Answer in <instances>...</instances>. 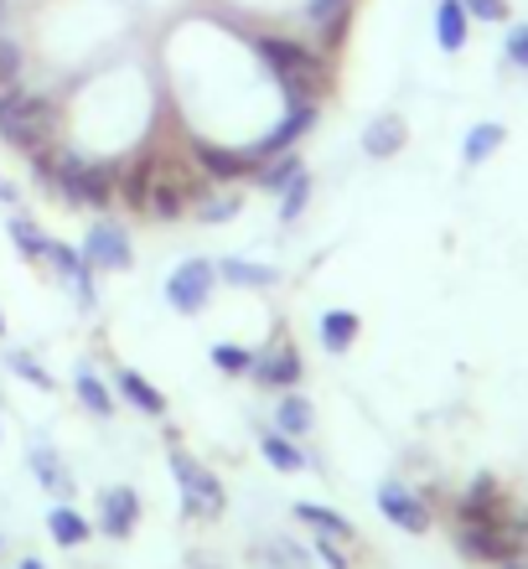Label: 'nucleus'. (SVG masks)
I'll return each instance as SVG.
<instances>
[{
    "label": "nucleus",
    "mask_w": 528,
    "mask_h": 569,
    "mask_svg": "<svg viewBox=\"0 0 528 569\" xmlns=\"http://www.w3.org/2000/svg\"><path fill=\"white\" fill-rule=\"evenodd\" d=\"M52 187H58L73 208H104L120 197V166L89 161L78 150H52Z\"/></svg>",
    "instance_id": "1"
},
{
    "label": "nucleus",
    "mask_w": 528,
    "mask_h": 569,
    "mask_svg": "<svg viewBox=\"0 0 528 569\" xmlns=\"http://www.w3.org/2000/svg\"><path fill=\"white\" fill-rule=\"evenodd\" d=\"M259 58L270 62V73L280 78L290 109L296 104H321V58L311 47L290 42V37H259Z\"/></svg>",
    "instance_id": "2"
},
{
    "label": "nucleus",
    "mask_w": 528,
    "mask_h": 569,
    "mask_svg": "<svg viewBox=\"0 0 528 569\" xmlns=\"http://www.w3.org/2000/svg\"><path fill=\"white\" fill-rule=\"evenodd\" d=\"M0 136L16 150H27V156L47 150L52 136H58V109L47 104L42 93H21L11 83V89H0Z\"/></svg>",
    "instance_id": "3"
},
{
    "label": "nucleus",
    "mask_w": 528,
    "mask_h": 569,
    "mask_svg": "<svg viewBox=\"0 0 528 569\" xmlns=\"http://www.w3.org/2000/svg\"><path fill=\"white\" fill-rule=\"evenodd\" d=\"M456 549L471 565H514L528 555V523L524 518H498V523H456Z\"/></svg>",
    "instance_id": "4"
},
{
    "label": "nucleus",
    "mask_w": 528,
    "mask_h": 569,
    "mask_svg": "<svg viewBox=\"0 0 528 569\" xmlns=\"http://www.w3.org/2000/svg\"><path fill=\"white\" fill-rule=\"evenodd\" d=\"M171 471H177L181 512H187V518H223L228 492H223V481L212 477L208 466H197L181 446H171Z\"/></svg>",
    "instance_id": "5"
},
{
    "label": "nucleus",
    "mask_w": 528,
    "mask_h": 569,
    "mask_svg": "<svg viewBox=\"0 0 528 569\" xmlns=\"http://www.w3.org/2000/svg\"><path fill=\"white\" fill-rule=\"evenodd\" d=\"M197 202H202V181H192L187 171H177V166H167V161H151V187H146L140 212H151V218L171 223V218H181V212H192Z\"/></svg>",
    "instance_id": "6"
},
{
    "label": "nucleus",
    "mask_w": 528,
    "mask_h": 569,
    "mask_svg": "<svg viewBox=\"0 0 528 569\" xmlns=\"http://www.w3.org/2000/svg\"><path fill=\"white\" fill-rule=\"evenodd\" d=\"M212 284H218V264H208V259H187V264H177V270H171L167 300L177 306L181 316H197V311H208Z\"/></svg>",
    "instance_id": "7"
},
{
    "label": "nucleus",
    "mask_w": 528,
    "mask_h": 569,
    "mask_svg": "<svg viewBox=\"0 0 528 569\" xmlns=\"http://www.w3.org/2000/svg\"><path fill=\"white\" fill-rule=\"evenodd\" d=\"M83 259L93 270H130L136 264V243L120 223H93L89 239H83Z\"/></svg>",
    "instance_id": "8"
},
{
    "label": "nucleus",
    "mask_w": 528,
    "mask_h": 569,
    "mask_svg": "<svg viewBox=\"0 0 528 569\" xmlns=\"http://www.w3.org/2000/svg\"><path fill=\"white\" fill-rule=\"evenodd\" d=\"M378 508H383V518H389L393 528H405V533H430V508L409 492L405 481H383V487H378Z\"/></svg>",
    "instance_id": "9"
},
{
    "label": "nucleus",
    "mask_w": 528,
    "mask_h": 569,
    "mask_svg": "<svg viewBox=\"0 0 528 569\" xmlns=\"http://www.w3.org/2000/svg\"><path fill=\"white\" fill-rule=\"evenodd\" d=\"M47 264H58V274L68 284H73V296H78V306H83V311H93V264L89 259H83V249H68V243H58V239H47Z\"/></svg>",
    "instance_id": "10"
},
{
    "label": "nucleus",
    "mask_w": 528,
    "mask_h": 569,
    "mask_svg": "<svg viewBox=\"0 0 528 569\" xmlns=\"http://www.w3.org/2000/svg\"><path fill=\"white\" fill-rule=\"evenodd\" d=\"M136 523H140L136 487H109V492L99 497V533H109V539H130Z\"/></svg>",
    "instance_id": "11"
},
{
    "label": "nucleus",
    "mask_w": 528,
    "mask_h": 569,
    "mask_svg": "<svg viewBox=\"0 0 528 569\" xmlns=\"http://www.w3.org/2000/svg\"><path fill=\"white\" fill-rule=\"evenodd\" d=\"M249 373L265 383V389H296L301 383V358H296V347L280 342L270 352H255V368Z\"/></svg>",
    "instance_id": "12"
},
{
    "label": "nucleus",
    "mask_w": 528,
    "mask_h": 569,
    "mask_svg": "<svg viewBox=\"0 0 528 569\" xmlns=\"http://www.w3.org/2000/svg\"><path fill=\"white\" fill-rule=\"evenodd\" d=\"M317 114H321V104H296V109H290V120H286V124H275L270 136H265L255 150H249V156H255V166H259V161H270V156H280V150L296 146V140H301L306 130L317 124Z\"/></svg>",
    "instance_id": "13"
},
{
    "label": "nucleus",
    "mask_w": 528,
    "mask_h": 569,
    "mask_svg": "<svg viewBox=\"0 0 528 569\" xmlns=\"http://www.w3.org/2000/svg\"><path fill=\"white\" fill-rule=\"evenodd\" d=\"M192 156L212 181H239L243 171H255V156H249V150H228V146H212V140H197Z\"/></svg>",
    "instance_id": "14"
},
{
    "label": "nucleus",
    "mask_w": 528,
    "mask_h": 569,
    "mask_svg": "<svg viewBox=\"0 0 528 569\" xmlns=\"http://www.w3.org/2000/svg\"><path fill=\"white\" fill-rule=\"evenodd\" d=\"M409 140V124L399 120V114H378V120H368V130H362V150L373 156V161H389V156H399Z\"/></svg>",
    "instance_id": "15"
},
{
    "label": "nucleus",
    "mask_w": 528,
    "mask_h": 569,
    "mask_svg": "<svg viewBox=\"0 0 528 569\" xmlns=\"http://www.w3.org/2000/svg\"><path fill=\"white\" fill-rule=\"evenodd\" d=\"M27 461H31V471H37V481H42L52 497H68L73 492V477H68V466H62V456L52 446H31L27 450Z\"/></svg>",
    "instance_id": "16"
},
{
    "label": "nucleus",
    "mask_w": 528,
    "mask_h": 569,
    "mask_svg": "<svg viewBox=\"0 0 528 569\" xmlns=\"http://www.w3.org/2000/svg\"><path fill=\"white\" fill-rule=\"evenodd\" d=\"M467 27H471V16L461 0H440L436 6V42L446 47V52H461L467 47Z\"/></svg>",
    "instance_id": "17"
},
{
    "label": "nucleus",
    "mask_w": 528,
    "mask_h": 569,
    "mask_svg": "<svg viewBox=\"0 0 528 569\" xmlns=\"http://www.w3.org/2000/svg\"><path fill=\"white\" fill-rule=\"evenodd\" d=\"M47 533H52V543H62V549H78V543L93 533V523H89V518H83L78 508L58 502V508L47 512Z\"/></svg>",
    "instance_id": "18"
},
{
    "label": "nucleus",
    "mask_w": 528,
    "mask_h": 569,
    "mask_svg": "<svg viewBox=\"0 0 528 569\" xmlns=\"http://www.w3.org/2000/svg\"><path fill=\"white\" fill-rule=\"evenodd\" d=\"M296 518H301L306 528H317V533H327V539L352 543V523H348V518H342L337 508H321V502H296Z\"/></svg>",
    "instance_id": "19"
},
{
    "label": "nucleus",
    "mask_w": 528,
    "mask_h": 569,
    "mask_svg": "<svg viewBox=\"0 0 528 569\" xmlns=\"http://www.w3.org/2000/svg\"><path fill=\"white\" fill-rule=\"evenodd\" d=\"M311 425H317V415H311V405H306L301 393H280V405H275V430L290 435V440H301V435H311Z\"/></svg>",
    "instance_id": "20"
},
{
    "label": "nucleus",
    "mask_w": 528,
    "mask_h": 569,
    "mask_svg": "<svg viewBox=\"0 0 528 569\" xmlns=\"http://www.w3.org/2000/svg\"><path fill=\"white\" fill-rule=\"evenodd\" d=\"M348 21H352V0H311V27L321 31V42H342Z\"/></svg>",
    "instance_id": "21"
},
{
    "label": "nucleus",
    "mask_w": 528,
    "mask_h": 569,
    "mask_svg": "<svg viewBox=\"0 0 528 569\" xmlns=\"http://www.w3.org/2000/svg\"><path fill=\"white\" fill-rule=\"evenodd\" d=\"M255 171H259V187H265V192H275V197H280V192H286V187H290V181L301 177L306 166H301V156H296V150H280V156H270V161H259Z\"/></svg>",
    "instance_id": "22"
},
{
    "label": "nucleus",
    "mask_w": 528,
    "mask_h": 569,
    "mask_svg": "<svg viewBox=\"0 0 528 569\" xmlns=\"http://www.w3.org/2000/svg\"><path fill=\"white\" fill-rule=\"evenodd\" d=\"M317 331H321V347H327V352H348V347L358 342V316L352 311H321Z\"/></svg>",
    "instance_id": "23"
},
{
    "label": "nucleus",
    "mask_w": 528,
    "mask_h": 569,
    "mask_svg": "<svg viewBox=\"0 0 528 569\" xmlns=\"http://www.w3.org/2000/svg\"><path fill=\"white\" fill-rule=\"evenodd\" d=\"M218 280L243 284V290H270L280 274L265 270V264H249V259H218Z\"/></svg>",
    "instance_id": "24"
},
{
    "label": "nucleus",
    "mask_w": 528,
    "mask_h": 569,
    "mask_svg": "<svg viewBox=\"0 0 528 569\" xmlns=\"http://www.w3.org/2000/svg\"><path fill=\"white\" fill-rule=\"evenodd\" d=\"M502 140H508V130H502L498 120L471 124V130H467V146H461V161H467V166H482L487 156H492V150L502 146Z\"/></svg>",
    "instance_id": "25"
},
{
    "label": "nucleus",
    "mask_w": 528,
    "mask_h": 569,
    "mask_svg": "<svg viewBox=\"0 0 528 569\" xmlns=\"http://www.w3.org/2000/svg\"><path fill=\"white\" fill-rule=\"evenodd\" d=\"M73 389H78V405L89 409V415H99V420H109V415H114V393H109L104 383L93 378V368H78V373H73Z\"/></svg>",
    "instance_id": "26"
},
{
    "label": "nucleus",
    "mask_w": 528,
    "mask_h": 569,
    "mask_svg": "<svg viewBox=\"0 0 528 569\" xmlns=\"http://www.w3.org/2000/svg\"><path fill=\"white\" fill-rule=\"evenodd\" d=\"M120 393L140 409V415H167V399H161V393H156V383H146L136 368H120Z\"/></svg>",
    "instance_id": "27"
},
{
    "label": "nucleus",
    "mask_w": 528,
    "mask_h": 569,
    "mask_svg": "<svg viewBox=\"0 0 528 569\" xmlns=\"http://www.w3.org/2000/svg\"><path fill=\"white\" fill-rule=\"evenodd\" d=\"M259 450H265V461L275 466V471H301L306 466V456H301V446L290 440V435H259Z\"/></svg>",
    "instance_id": "28"
},
{
    "label": "nucleus",
    "mask_w": 528,
    "mask_h": 569,
    "mask_svg": "<svg viewBox=\"0 0 528 569\" xmlns=\"http://www.w3.org/2000/svg\"><path fill=\"white\" fill-rule=\"evenodd\" d=\"M212 368H218V373H249V368H255V352L239 342H218L212 347Z\"/></svg>",
    "instance_id": "29"
},
{
    "label": "nucleus",
    "mask_w": 528,
    "mask_h": 569,
    "mask_svg": "<svg viewBox=\"0 0 528 569\" xmlns=\"http://www.w3.org/2000/svg\"><path fill=\"white\" fill-rule=\"evenodd\" d=\"M306 202H311V177L301 171V177L290 181L286 192H280V223H296V218L306 212Z\"/></svg>",
    "instance_id": "30"
},
{
    "label": "nucleus",
    "mask_w": 528,
    "mask_h": 569,
    "mask_svg": "<svg viewBox=\"0 0 528 569\" xmlns=\"http://www.w3.org/2000/svg\"><path fill=\"white\" fill-rule=\"evenodd\" d=\"M11 243L27 259H42L47 254V233H37V223H27V218H11Z\"/></svg>",
    "instance_id": "31"
},
{
    "label": "nucleus",
    "mask_w": 528,
    "mask_h": 569,
    "mask_svg": "<svg viewBox=\"0 0 528 569\" xmlns=\"http://www.w3.org/2000/svg\"><path fill=\"white\" fill-rule=\"evenodd\" d=\"M265 555H270V565H275V569H311V559H306L290 539H275L270 549H265Z\"/></svg>",
    "instance_id": "32"
},
{
    "label": "nucleus",
    "mask_w": 528,
    "mask_h": 569,
    "mask_svg": "<svg viewBox=\"0 0 528 569\" xmlns=\"http://www.w3.org/2000/svg\"><path fill=\"white\" fill-rule=\"evenodd\" d=\"M16 78H21V47L11 37H0V89H11Z\"/></svg>",
    "instance_id": "33"
},
{
    "label": "nucleus",
    "mask_w": 528,
    "mask_h": 569,
    "mask_svg": "<svg viewBox=\"0 0 528 569\" xmlns=\"http://www.w3.org/2000/svg\"><path fill=\"white\" fill-rule=\"evenodd\" d=\"M197 218H202V223H223V218H239V197H212V202H197Z\"/></svg>",
    "instance_id": "34"
},
{
    "label": "nucleus",
    "mask_w": 528,
    "mask_h": 569,
    "mask_svg": "<svg viewBox=\"0 0 528 569\" xmlns=\"http://www.w3.org/2000/svg\"><path fill=\"white\" fill-rule=\"evenodd\" d=\"M6 362H11L16 373L27 378V383H37V389H52V378H47V368H37V362L27 358V352H6Z\"/></svg>",
    "instance_id": "35"
},
{
    "label": "nucleus",
    "mask_w": 528,
    "mask_h": 569,
    "mask_svg": "<svg viewBox=\"0 0 528 569\" xmlns=\"http://www.w3.org/2000/svg\"><path fill=\"white\" fill-rule=\"evenodd\" d=\"M471 21H508V0H461Z\"/></svg>",
    "instance_id": "36"
},
{
    "label": "nucleus",
    "mask_w": 528,
    "mask_h": 569,
    "mask_svg": "<svg viewBox=\"0 0 528 569\" xmlns=\"http://www.w3.org/2000/svg\"><path fill=\"white\" fill-rule=\"evenodd\" d=\"M508 58H514L518 68H528V27H514V31H508Z\"/></svg>",
    "instance_id": "37"
},
{
    "label": "nucleus",
    "mask_w": 528,
    "mask_h": 569,
    "mask_svg": "<svg viewBox=\"0 0 528 569\" xmlns=\"http://www.w3.org/2000/svg\"><path fill=\"white\" fill-rule=\"evenodd\" d=\"M317 555L327 559V569H352L348 559H342V549H337V539H327V533H321V539H317Z\"/></svg>",
    "instance_id": "38"
},
{
    "label": "nucleus",
    "mask_w": 528,
    "mask_h": 569,
    "mask_svg": "<svg viewBox=\"0 0 528 569\" xmlns=\"http://www.w3.org/2000/svg\"><path fill=\"white\" fill-rule=\"evenodd\" d=\"M0 202H16V187H6V177H0Z\"/></svg>",
    "instance_id": "39"
},
{
    "label": "nucleus",
    "mask_w": 528,
    "mask_h": 569,
    "mask_svg": "<svg viewBox=\"0 0 528 569\" xmlns=\"http://www.w3.org/2000/svg\"><path fill=\"white\" fill-rule=\"evenodd\" d=\"M21 569H47V565H42V559H21Z\"/></svg>",
    "instance_id": "40"
},
{
    "label": "nucleus",
    "mask_w": 528,
    "mask_h": 569,
    "mask_svg": "<svg viewBox=\"0 0 528 569\" xmlns=\"http://www.w3.org/2000/svg\"><path fill=\"white\" fill-rule=\"evenodd\" d=\"M0 21H6V0H0Z\"/></svg>",
    "instance_id": "41"
},
{
    "label": "nucleus",
    "mask_w": 528,
    "mask_h": 569,
    "mask_svg": "<svg viewBox=\"0 0 528 569\" xmlns=\"http://www.w3.org/2000/svg\"><path fill=\"white\" fill-rule=\"evenodd\" d=\"M0 331H6V316H0Z\"/></svg>",
    "instance_id": "42"
},
{
    "label": "nucleus",
    "mask_w": 528,
    "mask_h": 569,
    "mask_svg": "<svg viewBox=\"0 0 528 569\" xmlns=\"http://www.w3.org/2000/svg\"><path fill=\"white\" fill-rule=\"evenodd\" d=\"M508 569H518V565H508Z\"/></svg>",
    "instance_id": "43"
}]
</instances>
